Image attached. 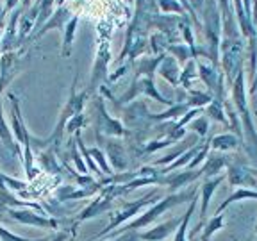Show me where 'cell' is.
<instances>
[{
	"mask_svg": "<svg viewBox=\"0 0 257 241\" xmlns=\"http://www.w3.org/2000/svg\"><path fill=\"white\" fill-rule=\"evenodd\" d=\"M193 197H197V188L193 189H184V191H175V193H170L168 197L161 198L157 204H154L152 207L147 211V213H143L140 218H136L134 221H131V223H127L123 227V229H118V230H112L111 236L112 239H114V236H121L123 232H133V230H140L141 227H147V225L154 223V221L157 220L159 216H163V213H166L168 209L175 207V205L179 204H184V202H191Z\"/></svg>",
	"mask_w": 257,
	"mask_h": 241,
	"instance_id": "obj_1",
	"label": "cell"
},
{
	"mask_svg": "<svg viewBox=\"0 0 257 241\" xmlns=\"http://www.w3.org/2000/svg\"><path fill=\"white\" fill-rule=\"evenodd\" d=\"M230 89H232L234 105H236V109L239 111L241 122H243V125H245V136H246V140H248V145L252 147V152L257 154V133H255V129H253V125H252V118H250L248 104H246L245 73H243V70L237 73V77L234 79Z\"/></svg>",
	"mask_w": 257,
	"mask_h": 241,
	"instance_id": "obj_2",
	"label": "cell"
},
{
	"mask_svg": "<svg viewBox=\"0 0 257 241\" xmlns=\"http://www.w3.org/2000/svg\"><path fill=\"white\" fill-rule=\"evenodd\" d=\"M156 200H157V191H152V193H149L147 197L140 198V200L128 202L127 205H123L121 209H118V211H114V213H112V218H111V221L107 223V227H105L104 230H100L98 234H95V236L91 237V241L98 239V237L107 236V234L112 232V230L116 229V227H120L121 223H125V221H127L128 218L136 216V214L140 213L141 209L147 207V205L152 204V202H156Z\"/></svg>",
	"mask_w": 257,
	"mask_h": 241,
	"instance_id": "obj_3",
	"label": "cell"
},
{
	"mask_svg": "<svg viewBox=\"0 0 257 241\" xmlns=\"http://www.w3.org/2000/svg\"><path fill=\"white\" fill-rule=\"evenodd\" d=\"M95 111H96V125H95L96 133L102 131V133L111 134V136H123L125 127L120 124V122L109 118L102 96H95Z\"/></svg>",
	"mask_w": 257,
	"mask_h": 241,
	"instance_id": "obj_4",
	"label": "cell"
},
{
	"mask_svg": "<svg viewBox=\"0 0 257 241\" xmlns=\"http://www.w3.org/2000/svg\"><path fill=\"white\" fill-rule=\"evenodd\" d=\"M232 188H248L257 189V175L253 170L241 165H227V177H225Z\"/></svg>",
	"mask_w": 257,
	"mask_h": 241,
	"instance_id": "obj_5",
	"label": "cell"
},
{
	"mask_svg": "<svg viewBox=\"0 0 257 241\" xmlns=\"http://www.w3.org/2000/svg\"><path fill=\"white\" fill-rule=\"evenodd\" d=\"M70 18H72V13H70V9H66L64 6H59V8L52 13V16L47 20V24H43V27H41L36 34H32V36H29V38H31V40H40L43 34L54 31V29H61V31H63L64 25L70 22Z\"/></svg>",
	"mask_w": 257,
	"mask_h": 241,
	"instance_id": "obj_6",
	"label": "cell"
},
{
	"mask_svg": "<svg viewBox=\"0 0 257 241\" xmlns=\"http://www.w3.org/2000/svg\"><path fill=\"white\" fill-rule=\"evenodd\" d=\"M204 177V170H186V172H181V173H175V175H170V177H161L159 179V184H165V186H170L172 193H175L179 188L182 186H188V184H193V182Z\"/></svg>",
	"mask_w": 257,
	"mask_h": 241,
	"instance_id": "obj_7",
	"label": "cell"
},
{
	"mask_svg": "<svg viewBox=\"0 0 257 241\" xmlns=\"http://www.w3.org/2000/svg\"><path fill=\"white\" fill-rule=\"evenodd\" d=\"M182 221V216L179 218H172V220L165 221V223L157 225L154 229L147 230V232H140V237L141 241H163L173 232V230L179 229V225Z\"/></svg>",
	"mask_w": 257,
	"mask_h": 241,
	"instance_id": "obj_8",
	"label": "cell"
},
{
	"mask_svg": "<svg viewBox=\"0 0 257 241\" xmlns=\"http://www.w3.org/2000/svg\"><path fill=\"white\" fill-rule=\"evenodd\" d=\"M107 63H109V43H104L96 54L95 59V66H93V73H91V82H89V91H95L100 84V80L105 77V70H107Z\"/></svg>",
	"mask_w": 257,
	"mask_h": 241,
	"instance_id": "obj_9",
	"label": "cell"
},
{
	"mask_svg": "<svg viewBox=\"0 0 257 241\" xmlns=\"http://www.w3.org/2000/svg\"><path fill=\"white\" fill-rule=\"evenodd\" d=\"M9 216L18 220L20 223L25 225H34V227H50V229H57L59 227V221L54 220V218H45L40 216L36 213H29V211H9Z\"/></svg>",
	"mask_w": 257,
	"mask_h": 241,
	"instance_id": "obj_10",
	"label": "cell"
},
{
	"mask_svg": "<svg viewBox=\"0 0 257 241\" xmlns=\"http://www.w3.org/2000/svg\"><path fill=\"white\" fill-rule=\"evenodd\" d=\"M227 165H229V161L225 159V156H221V154H211V152H209L207 159H205V163L202 165V170H204V177L220 175V172Z\"/></svg>",
	"mask_w": 257,
	"mask_h": 241,
	"instance_id": "obj_11",
	"label": "cell"
},
{
	"mask_svg": "<svg viewBox=\"0 0 257 241\" xmlns=\"http://www.w3.org/2000/svg\"><path fill=\"white\" fill-rule=\"evenodd\" d=\"M246 198H257V189H248V188L234 189L232 195H230L229 198H225L220 207L216 209V214H223V211L229 207V205L236 204V202H241V200H246Z\"/></svg>",
	"mask_w": 257,
	"mask_h": 241,
	"instance_id": "obj_12",
	"label": "cell"
},
{
	"mask_svg": "<svg viewBox=\"0 0 257 241\" xmlns=\"http://www.w3.org/2000/svg\"><path fill=\"white\" fill-rule=\"evenodd\" d=\"M77 24H79V16L73 15L72 18H70V22L66 25H64L63 29V50H61V54H63V57H70V54H72V43H73V36H75V31H77Z\"/></svg>",
	"mask_w": 257,
	"mask_h": 241,
	"instance_id": "obj_13",
	"label": "cell"
},
{
	"mask_svg": "<svg viewBox=\"0 0 257 241\" xmlns=\"http://www.w3.org/2000/svg\"><path fill=\"white\" fill-rule=\"evenodd\" d=\"M107 156L111 159V163L114 165L116 170H125L128 165V157H127V152L121 145L118 143H107Z\"/></svg>",
	"mask_w": 257,
	"mask_h": 241,
	"instance_id": "obj_14",
	"label": "cell"
},
{
	"mask_svg": "<svg viewBox=\"0 0 257 241\" xmlns=\"http://www.w3.org/2000/svg\"><path fill=\"white\" fill-rule=\"evenodd\" d=\"M0 138H2L4 145L11 150L13 154H16L18 157H22L20 147H18V145L15 143V140H13L11 129L8 127V124H6V120H4V114H2V95H0Z\"/></svg>",
	"mask_w": 257,
	"mask_h": 241,
	"instance_id": "obj_15",
	"label": "cell"
},
{
	"mask_svg": "<svg viewBox=\"0 0 257 241\" xmlns=\"http://www.w3.org/2000/svg\"><path fill=\"white\" fill-rule=\"evenodd\" d=\"M159 73L163 77H165L168 82H172L173 86H177V82L181 80V70L177 68V64H175V61L173 59H170L168 56H165V59L161 61V64H159Z\"/></svg>",
	"mask_w": 257,
	"mask_h": 241,
	"instance_id": "obj_16",
	"label": "cell"
},
{
	"mask_svg": "<svg viewBox=\"0 0 257 241\" xmlns=\"http://www.w3.org/2000/svg\"><path fill=\"white\" fill-rule=\"evenodd\" d=\"M237 138L234 134H218L211 140V149L218 150V152H229V150L237 149Z\"/></svg>",
	"mask_w": 257,
	"mask_h": 241,
	"instance_id": "obj_17",
	"label": "cell"
},
{
	"mask_svg": "<svg viewBox=\"0 0 257 241\" xmlns=\"http://www.w3.org/2000/svg\"><path fill=\"white\" fill-rule=\"evenodd\" d=\"M198 198L193 197V200L189 202V207L184 214H182V221L179 225V229L175 230V239L173 241H188V227H189V220H191L193 213H195V207H197Z\"/></svg>",
	"mask_w": 257,
	"mask_h": 241,
	"instance_id": "obj_18",
	"label": "cell"
},
{
	"mask_svg": "<svg viewBox=\"0 0 257 241\" xmlns=\"http://www.w3.org/2000/svg\"><path fill=\"white\" fill-rule=\"evenodd\" d=\"M223 227H225L223 214H214V216L204 225V229H202V237H205V239H211V236H213V234H216V232H220Z\"/></svg>",
	"mask_w": 257,
	"mask_h": 241,
	"instance_id": "obj_19",
	"label": "cell"
},
{
	"mask_svg": "<svg viewBox=\"0 0 257 241\" xmlns=\"http://www.w3.org/2000/svg\"><path fill=\"white\" fill-rule=\"evenodd\" d=\"M207 116L213 118L214 122H221V124L229 125V120L225 118V107H223V100L220 98H213V102L209 104V109L207 111Z\"/></svg>",
	"mask_w": 257,
	"mask_h": 241,
	"instance_id": "obj_20",
	"label": "cell"
},
{
	"mask_svg": "<svg viewBox=\"0 0 257 241\" xmlns=\"http://www.w3.org/2000/svg\"><path fill=\"white\" fill-rule=\"evenodd\" d=\"M168 50L173 54V56L179 59V63L181 64H186L189 61V57H193L191 50H189V47H186V45H168Z\"/></svg>",
	"mask_w": 257,
	"mask_h": 241,
	"instance_id": "obj_21",
	"label": "cell"
},
{
	"mask_svg": "<svg viewBox=\"0 0 257 241\" xmlns=\"http://www.w3.org/2000/svg\"><path fill=\"white\" fill-rule=\"evenodd\" d=\"M88 152H89V156H91L93 159H95L96 163H98V165L102 166V172H104L105 175H109V177H111V175H112V170L109 168L107 161H105V154L102 152V150L98 149V147H96V149H89Z\"/></svg>",
	"mask_w": 257,
	"mask_h": 241,
	"instance_id": "obj_22",
	"label": "cell"
},
{
	"mask_svg": "<svg viewBox=\"0 0 257 241\" xmlns=\"http://www.w3.org/2000/svg\"><path fill=\"white\" fill-rule=\"evenodd\" d=\"M157 6L163 13H184V6L179 0H157Z\"/></svg>",
	"mask_w": 257,
	"mask_h": 241,
	"instance_id": "obj_23",
	"label": "cell"
},
{
	"mask_svg": "<svg viewBox=\"0 0 257 241\" xmlns=\"http://www.w3.org/2000/svg\"><path fill=\"white\" fill-rule=\"evenodd\" d=\"M86 124V116H84V112H79V114H75L73 118H70L68 122H66V133L68 134H75L77 131H80V127Z\"/></svg>",
	"mask_w": 257,
	"mask_h": 241,
	"instance_id": "obj_24",
	"label": "cell"
},
{
	"mask_svg": "<svg viewBox=\"0 0 257 241\" xmlns=\"http://www.w3.org/2000/svg\"><path fill=\"white\" fill-rule=\"evenodd\" d=\"M189 127L195 131L197 134H200V138H204L205 134H207V131H209V122H207V116H200V118H197V120L193 122Z\"/></svg>",
	"mask_w": 257,
	"mask_h": 241,
	"instance_id": "obj_25",
	"label": "cell"
},
{
	"mask_svg": "<svg viewBox=\"0 0 257 241\" xmlns=\"http://www.w3.org/2000/svg\"><path fill=\"white\" fill-rule=\"evenodd\" d=\"M0 237H2V241H43V239H25V237L15 236L9 230H6L2 225H0Z\"/></svg>",
	"mask_w": 257,
	"mask_h": 241,
	"instance_id": "obj_26",
	"label": "cell"
},
{
	"mask_svg": "<svg viewBox=\"0 0 257 241\" xmlns=\"http://www.w3.org/2000/svg\"><path fill=\"white\" fill-rule=\"evenodd\" d=\"M114 241H141V237H140V232H138V230H133V232H123Z\"/></svg>",
	"mask_w": 257,
	"mask_h": 241,
	"instance_id": "obj_27",
	"label": "cell"
},
{
	"mask_svg": "<svg viewBox=\"0 0 257 241\" xmlns=\"http://www.w3.org/2000/svg\"><path fill=\"white\" fill-rule=\"evenodd\" d=\"M16 4H18V0H6V8H4V11H6V13L13 11V9L16 8Z\"/></svg>",
	"mask_w": 257,
	"mask_h": 241,
	"instance_id": "obj_28",
	"label": "cell"
},
{
	"mask_svg": "<svg viewBox=\"0 0 257 241\" xmlns=\"http://www.w3.org/2000/svg\"><path fill=\"white\" fill-rule=\"evenodd\" d=\"M250 93H252V95H255V93H257V73H255V77H253V80H252V88H250Z\"/></svg>",
	"mask_w": 257,
	"mask_h": 241,
	"instance_id": "obj_29",
	"label": "cell"
},
{
	"mask_svg": "<svg viewBox=\"0 0 257 241\" xmlns=\"http://www.w3.org/2000/svg\"><path fill=\"white\" fill-rule=\"evenodd\" d=\"M4 16H6V11H4V8L0 6V27H2V20H4Z\"/></svg>",
	"mask_w": 257,
	"mask_h": 241,
	"instance_id": "obj_30",
	"label": "cell"
},
{
	"mask_svg": "<svg viewBox=\"0 0 257 241\" xmlns=\"http://www.w3.org/2000/svg\"><path fill=\"white\" fill-rule=\"evenodd\" d=\"M253 4H255V6H257V0H253Z\"/></svg>",
	"mask_w": 257,
	"mask_h": 241,
	"instance_id": "obj_31",
	"label": "cell"
}]
</instances>
